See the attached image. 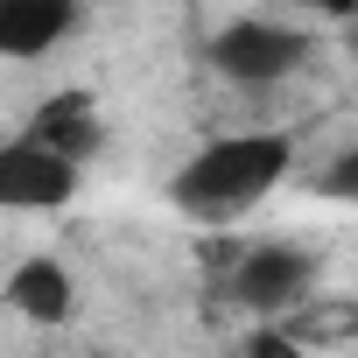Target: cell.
<instances>
[{
  "mask_svg": "<svg viewBox=\"0 0 358 358\" xmlns=\"http://www.w3.org/2000/svg\"><path fill=\"white\" fill-rule=\"evenodd\" d=\"M239 358H309V344L281 323V316H260L253 330H246V344H239Z\"/></svg>",
  "mask_w": 358,
  "mask_h": 358,
  "instance_id": "9",
  "label": "cell"
},
{
  "mask_svg": "<svg viewBox=\"0 0 358 358\" xmlns=\"http://www.w3.org/2000/svg\"><path fill=\"white\" fill-rule=\"evenodd\" d=\"M78 197V162L50 155L36 134L0 141V211H64Z\"/></svg>",
  "mask_w": 358,
  "mask_h": 358,
  "instance_id": "4",
  "label": "cell"
},
{
  "mask_svg": "<svg viewBox=\"0 0 358 358\" xmlns=\"http://www.w3.org/2000/svg\"><path fill=\"white\" fill-rule=\"evenodd\" d=\"M302 344H337V337H358V302H295L288 316H281Z\"/></svg>",
  "mask_w": 358,
  "mask_h": 358,
  "instance_id": "8",
  "label": "cell"
},
{
  "mask_svg": "<svg viewBox=\"0 0 358 358\" xmlns=\"http://www.w3.org/2000/svg\"><path fill=\"white\" fill-rule=\"evenodd\" d=\"M316 190H323V197H337V204H358V148H344V155L316 176Z\"/></svg>",
  "mask_w": 358,
  "mask_h": 358,
  "instance_id": "10",
  "label": "cell"
},
{
  "mask_svg": "<svg viewBox=\"0 0 358 358\" xmlns=\"http://www.w3.org/2000/svg\"><path fill=\"white\" fill-rule=\"evenodd\" d=\"M22 134H36L50 155H64V162H78V169H85V162L106 148V120H99L92 92H50Z\"/></svg>",
  "mask_w": 358,
  "mask_h": 358,
  "instance_id": "5",
  "label": "cell"
},
{
  "mask_svg": "<svg viewBox=\"0 0 358 358\" xmlns=\"http://www.w3.org/2000/svg\"><path fill=\"white\" fill-rule=\"evenodd\" d=\"M316 288V260L288 239H267V246H239L232 274H225V295L246 309V316H288L295 302H309Z\"/></svg>",
  "mask_w": 358,
  "mask_h": 358,
  "instance_id": "3",
  "label": "cell"
},
{
  "mask_svg": "<svg viewBox=\"0 0 358 358\" xmlns=\"http://www.w3.org/2000/svg\"><path fill=\"white\" fill-rule=\"evenodd\" d=\"M309 8H323V15H337V22H351V15H358V0H309Z\"/></svg>",
  "mask_w": 358,
  "mask_h": 358,
  "instance_id": "11",
  "label": "cell"
},
{
  "mask_svg": "<svg viewBox=\"0 0 358 358\" xmlns=\"http://www.w3.org/2000/svg\"><path fill=\"white\" fill-rule=\"evenodd\" d=\"M302 57H309V36L288 29V22H267V15H246V22H232V29L211 36V71L232 78V85H246V92L281 85Z\"/></svg>",
  "mask_w": 358,
  "mask_h": 358,
  "instance_id": "2",
  "label": "cell"
},
{
  "mask_svg": "<svg viewBox=\"0 0 358 358\" xmlns=\"http://www.w3.org/2000/svg\"><path fill=\"white\" fill-rule=\"evenodd\" d=\"M78 22V0H0V57L8 64H29V57H50Z\"/></svg>",
  "mask_w": 358,
  "mask_h": 358,
  "instance_id": "6",
  "label": "cell"
},
{
  "mask_svg": "<svg viewBox=\"0 0 358 358\" xmlns=\"http://www.w3.org/2000/svg\"><path fill=\"white\" fill-rule=\"evenodd\" d=\"M0 302H8L22 323H43V330H50V323H71V302H78V295H71V267H64V260H43V253H36V260H15Z\"/></svg>",
  "mask_w": 358,
  "mask_h": 358,
  "instance_id": "7",
  "label": "cell"
},
{
  "mask_svg": "<svg viewBox=\"0 0 358 358\" xmlns=\"http://www.w3.org/2000/svg\"><path fill=\"white\" fill-rule=\"evenodd\" d=\"M295 162V134L281 127H253V134H218L204 141L169 183V204L197 218V225H239Z\"/></svg>",
  "mask_w": 358,
  "mask_h": 358,
  "instance_id": "1",
  "label": "cell"
}]
</instances>
